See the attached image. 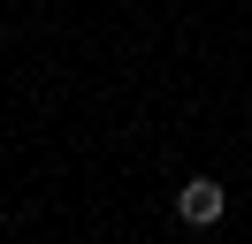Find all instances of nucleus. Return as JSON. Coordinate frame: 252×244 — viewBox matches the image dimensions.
<instances>
[{
	"instance_id": "1",
	"label": "nucleus",
	"mask_w": 252,
	"mask_h": 244,
	"mask_svg": "<svg viewBox=\"0 0 252 244\" xmlns=\"http://www.w3.org/2000/svg\"><path fill=\"white\" fill-rule=\"evenodd\" d=\"M221 206H229V191H221L214 176H191L184 191H176V214H184L191 229H214V221H221Z\"/></svg>"
}]
</instances>
